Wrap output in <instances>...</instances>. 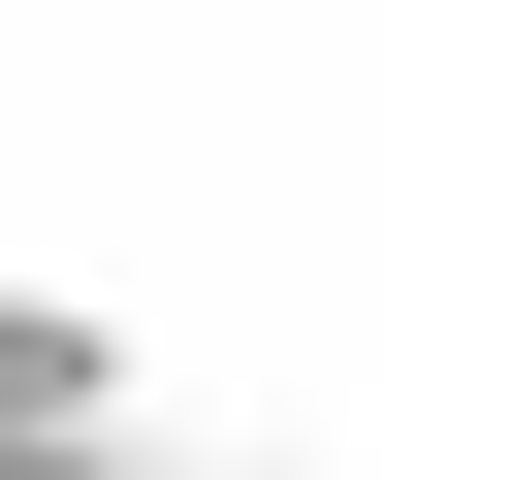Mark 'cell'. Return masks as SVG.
<instances>
[{"instance_id": "1", "label": "cell", "mask_w": 512, "mask_h": 480, "mask_svg": "<svg viewBox=\"0 0 512 480\" xmlns=\"http://www.w3.org/2000/svg\"><path fill=\"white\" fill-rule=\"evenodd\" d=\"M0 480H128V448H96V416H64V384H0Z\"/></svg>"}]
</instances>
